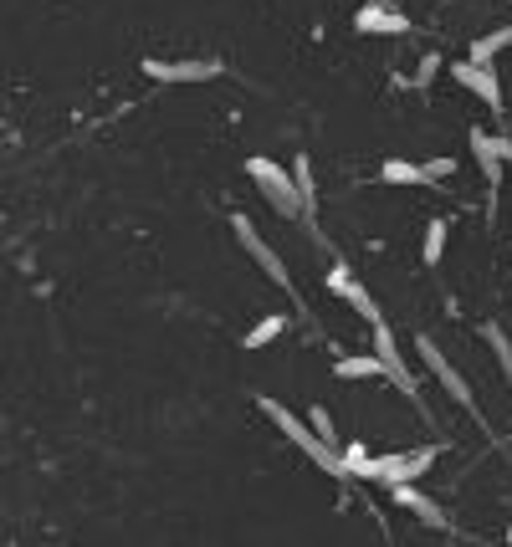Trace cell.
Wrapping results in <instances>:
<instances>
[{
    "label": "cell",
    "instance_id": "obj_1",
    "mask_svg": "<svg viewBox=\"0 0 512 547\" xmlns=\"http://www.w3.org/2000/svg\"><path fill=\"white\" fill-rule=\"evenodd\" d=\"M246 174H251V185H256V195H262L282 220H308V200H303V190H297V179H292V169H282L277 159H246Z\"/></svg>",
    "mask_w": 512,
    "mask_h": 547
},
{
    "label": "cell",
    "instance_id": "obj_2",
    "mask_svg": "<svg viewBox=\"0 0 512 547\" xmlns=\"http://www.w3.org/2000/svg\"><path fill=\"white\" fill-rule=\"evenodd\" d=\"M256 404H262V415H267V420H272V425H277V430H282V435L297 445V450H303V455H308V461H313L318 471L338 476V450H333V445H323L303 415H292V409H287L282 399H256Z\"/></svg>",
    "mask_w": 512,
    "mask_h": 547
},
{
    "label": "cell",
    "instance_id": "obj_3",
    "mask_svg": "<svg viewBox=\"0 0 512 547\" xmlns=\"http://www.w3.org/2000/svg\"><path fill=\"white\" fill-rule=\"evenodd\" d=\"M436 466V450L431 445H415V450H390V455H369L359 466L354 481H374V486H400V481H420L425 471Z\"/></svg>",
    "mask_w": 512,
    "mask_h": 547
},
{
    "label": "cell",
    "instance_id": "obj_4",
    "mask_svg": "<svg viewBox=\"0 0 512 547\" xmlns=\"http://www.w3.org/2000/svg\"><path fill=\"white\" fill-rule=\"evenodd\" d=\"M415 358H420V369H425V374H431V379L441 384V394H446L451 404L472 409V415L482 420V409H477V389L461 379V369H456V363H451V358L441 353V343H436L431 333H420V338H415Z\"/></svg>",
    "mask_w": 512,
    "mask_h": 547
},
{
    "label": "cell",
    "instance_id": "obj_5",
    "mask_svg": "<svg viewBox=\"0 0 512 547\" xmlns=\"http://www.w3.org/2000/svg\"><path fill=\"white\" fill-rule=\"evenodd\" d=\"M231 236L241 241V251L256 261V271H262V277L272 282V287H282V292H297L292 287V271H287V261H282V251L262 236V231H256V225L246 220V215H231Z\"/></svg>",
    "mask_w": 512,
    "mask_h": 547
},
{
    "label": "cell",
    "instance_id": "obj_6",
    "mask_svg": "<svg viewBox=\"0 0 512 547\" xmlns=\"http://www.w3.org/2000/svg\"><path fill=\"white\" fill-rule=\"evenodd\" d=\"M369 353L379 358V369H384V379H390L405 399H420V379H415V369H410V363H405V353H400V338H395V328L390 323H384V317H379V323H369Z\"/></svg>",
    "mask_w": 512,
    "mask_h": 547
},
{
    "label": "cell",
    "instance_id": "obj_7",
    "mask_svg": "<svg viewBox=\"0 0 512 547\" xmlns=\"http://www.w3.org/2000/svg\"><path fill=\"white\" fill-rule=\"evenodd\" d=\"M451 77H456V87L461 93H472L482 108H492V113H502V77H497V67H487V62H451Z\"/></svg>",
    "mask_w": 512,
    "mask_h": 547
},
{
    "label": "cell",
    "instance_id": "obj_8",
    "mask_svg": "<svg viewBox=\"0 0 512 547\" xmlns=\"http://www.w3.org/2000/svg\"><path fill=\"white\" fill-rule=\"evenodd\" d=\"M226 62L216 57H195V62H144V77L149 82H164V87H175V82H210V77H221Z\"/></svg>",
    "mask_w": 512,
    "mask_h": 547
},
{
    "label": "cell",
    "instance_id": "obj_9",
    "mask_svg": "<svg viewBox=\"0 0 512 547\" xmlns=\"http://www.w3.org/2000/svg\"><path fill=\"white\" fill-rule=\"evenodd\" d=\"M354 31L359 36H410L415 21L400 6H374V0H364V11L354 16Z\"/></svg>",
    "mask_w": 512,
    "mask_h": 547
},
{
    "label": "cell",
    "instance_id": "obj_10",
    "mask_svg": "<svg viewBox=\"0 0 512 547\" xmlns=\"http://www.w3.org/2000/svg\"><path fill=\"white\" fill-rule=\"evenodd\" d=\"M384 491H390L395 501H400V507H410L425 527H436V532H451V517L441 512V501H431V496H420L415 491V481H400V486H384Z\"/></svg>",
    "mask_w": 512,
    "mask_h": 547
},
{
    "label": "cell",
    "instance_id": "obj_11",
    "mask_svg": "<svg viewBox=\"0 0 512 547\" xmlns=\"http://www.w3.org/2000/svg\"><path fill=\"white\" fill-rule=\"evenodd\" d=\"M333 374L344 379V384H374V379H384V369H379L374 353H349V358H338Z\"/></svg>",
    "mask_w": 512,
    "mask_h": 547
},
{
    "label": "cell",
    "instance_id": "obj_12",
    "mask_svg": "<svg viewBox=\"0 0 512 547\" xmlns=\"http://www.w3.org/2000/svg\"><path fill=\"white\" fill-rule=\"evenodd\" d=\"M512 52V21L507 26H497V31H487V36H477L472 41V52H466V57H472V62H487V67H497V57H507Z\"/></svg>",
    "mask_w": 512,
    "mask_h": 547
},
{
    "label": "cell",
    "instance_id": "obj_13",
    "mask_svg": "<svg viewBox=\"0 0 512 547\" xmlns=\"http://www.w3.org/2000/svg\"><path fill=\"white\" fill-rule=\"evenodd\" d=\"M446 241H451V220H431L425 225V241H420V256H425V266H441L446 261Z\"/></svg>",
    "mask_w": 512,
    "mask_h": 547
},
{
    "label": "cell",
    "instance_id": "obj_14",
    "mask_svg": "<svg viewBox=\"0 0 512 547\" xmlns=\"http://www.w3.org/2000/svg\"><path fill=\"white\" fill-rule=\"evenodd\" d=\"M482 338H487V348H492V358H497V374L512 384V338H507L497 323H487V328H482Z\"/></svg>",
    "mask_w": 512,
    "mask_h": 547
},
{
    "label": "cell",
    "instance_id": "obj_15",
    "mask_svg": "<svg viewBox=\"0 0 512 547\" xmlns=\"http://www.w3.org/2000/svg\"><path fill=\"white\" fill-rule=\"evenodd\" d=\"M379 179H384V185H425V169L410 164V159H384Z\"/></svg>",
    "mask_w": 512,
    "mask_h": 547
},
{
    "label": "cell",
    "instance_id": "obj_16",
    "mask_svg": "<svg viewBox=\"0 0 512 547\" xmlns=\"http://www.w3.org/2000/svg\"><path fill=\"white\" fill-rule=\"evenodd\" d=\"M303 420L313 425V435H318L323 445H333V450H338V445H344V430H338V425H333V415H328V409H323V404H308V415H303Z\"/></svg>",
    "mask_w": 512,
    "mask_h": 547
},
{
    "label": "cell",
    "instance_id": "obj_17",
    "mask_svg": "<svg viewBox=\"0 0 512 547\" xmlns=\"http://www.w3.org/2000/svg\"><path fill=\"white\" fill-rule=\"evenodd\" d=\"M282 328H287V317L282 312H272V317H262L251 333H246V348H267V343H277L282 338Z\"/></svg>",
    "mask_w": 512,
    "mask_h": 547
},
{
    "label": "cell",
    "instance_id": "obj_18",
    "mask_svg": "<svg viewBox=\"0 0 512 547\" xmlns=\"http://www.w3.org/2000/svg\"><path fill=\"white\" fill-rule=\"evenodd\" d=\"M420 169H425V185L446 190V179H456V169H461V164H456V159H446V154H436V159H425Z\"/></svg>",
    "mask_w": 512,
    "mask_h": 547
},
{
    "label": "cell",
    "instance_id": "obj_19",
    "mask_svg": "<svg viewBox=\"0 0 512 547\" xmlns=\"http://www.w3.org/2000/svg\"><path fill=\"white\" fill-rule=\"evenodd\" d=\"M507 6H512V0H507Z\"/></svg>",
    "mask_w": 512,
    "mask_h": 547
}]
</instances>
